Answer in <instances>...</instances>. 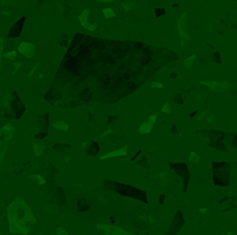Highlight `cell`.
Segmentation results:
<instances>
[{
    "label": "cell",
    "mask_w": 237,
    "mask_h": 235,
    "mask_svg": "<svg viewBox=\"0 0 237 235\" xmlns=\"http://www.w3.org/2000/svg\"><path fill=\"white\" fill-rule=\"evenodd\" d=\"M79 22H81V25L85 29L90 30V32L96 30V28H97V24L90 21V10L89 9H85L83 11L81 12V15H79Z\"/></svg>",
    "instance_id": "obj_6"
},
{
    "label": "cell",
    "mask_w": 237,
    "mask_h": 235,
    "mask_svg": "<svg viewBox=\"0 0 237 235\" xmlns=\"http://www.w3.org/2000/svg\"><path fill=\"white\" fill-rule=\"evenodd\" d=\"M103 12H104V17H105V18L114 17V11H112L111 9H104V10H103Z\"/></svg>",
    "instance_id": "obj_15"
},
{
    "label": "cell",
    "mask_w": 237,
    "mask_h": 235,
    "mask_svg": "<svg viewBox=\"0 0 237 235\" xmlns=\"http://www.w3.org/2000/svg\"><path fill=\"white\" fill-rule=\"evenodd\" d=\"M125 154V149L123 151H115V152H111V154H107L104 156H101V159H107V158H111V156H117V155H122Z\"/></svg>",
    "instance_id": "obj_12"
},
{
    "label": "cell",
    "mask_w": 237,
    "mask_h": 235,
    "mask_svg": "<svg viewBox=\"0 0 237 235\" xmlns=\"http://www.w3.org/2000/svg\"><path fill=\"white\" fill-rule=\"evenodd\" d=\"M33 151H35V155L36 156H40L42 152L45 151V145L42 144H33Z\"/></svg>",
    "instance_id": "obj_11"
},
{
    "label": "cell",
    "mask_w": 237,
    "mask_h": 235,
    "mask_svg": "<svg viewBox=\"0 0 237 235\" xmlns=\"http://www.w3.org/2000/svg\"><path fill=\"white\" fill-rule=\"evenodd\" d=\"M3 6H7V4H17V0H3Z\"/></svg>",
    "instance_id": "obj_18"
},
{
    "label": "cell",
    "mask_w": 237,
    "mask_h": 235,
    "mask_svg": "<svg viewBox=\"0 0 237 235\" xmlns=\"http://www.w3.org/2000/svg\"><path fill=\"white\" fill-rule=\"evenodd\" d=\"M58 43H60V46H63V47H67L68 46V39H67V35L65 33H63L60 37V40H58Z\"/></svg>",
    "instance_id": "obj_13"
},
{
    "label": "cell",
    "mask_w": 237,
    "mask_h": 235,
    "mask_svg": "<svg viewBox=\"0 0 237 235\" xmlns=\"http://www.w3.org/2000/svg\"><path fill=\"white\" fill-rule=\"evenodd\" d=\"M18 53H21L24 57L27 58H32L33 55H35V46L32 44V43L29 42H22L20 43V46H18Z\"/></svg>",
    "instance_id": "obj_7"
},
{
    "label": "cell",
    "mask_w": 237,
    "mask_h": 235,
    "mask_svg": "<svg viewBox=\"0 0 237 235\" xmlns=\"http://www.w3.org/2000/svg\"><path fill=\"white\" fill-rule=\"evenodd\" d=\"M47 119H49V114L45 115H40L32 122L31 127H32V132H33V136L36 139H45L47 136Z\"/></svg>",
    "instance_id": "obj_4"
},
{
    "label": "cell",
    "mask_w": 237,
    "mask_h": 235,
    "mask_svg": "<svg viewBox=\"0 0 237 235\" xmlns=\"http://www.w3.org/2000/svg\"><path fill=\"white\" fill-rule=\"evenodd\" d=\"M96 2H104V3H110V2H112V0H96Z\"/></svg>",
    "instance_id": "obj_20"
},
{
    "label": "cell",
    "mask_w": 237,
    "mask_h": 235,
    "mask_svg": "<svg viewBox=\"0 0 237 235\" xmlns=\"http://www.w3.org/2000/svg\"><path fill=\"white\" fill-rule=\"evenodd\" d=\"M57 232H58V235H68L67 232L63 231V228H61V227H57Z\"/></svg>",
    "instance_id": "obj_19"
},
{
    "label": "cell",
    "mask_w": 237,
    "mask_h": 235,
    "mask_svg": "<svg viewBox=\"0 0 237 235\" xmlns=\"http://www.w3.org/2000/svg\"><path fill=\"white\" fill-rule=\"evenodd\" d=\"M51 126L57 130H63V132H67V130H68V123H67L65 121H56Z\"/></svg>",
    "instance_id": "obj_10"
},
{
    "label": "cell",
    "mask_w": 237,
    "mask_h": 235,
    "mask_svg": "<svg viewBox=\"0 0 237 235\" xmlns=\"http://www.w3.org/2000/svg\"><path fill=\"white\" fill-rule=\"evenodd\" d=\"M31 178L32 180H35L36 183L39 184V185H42V184H45V178H42L39 174H33V176H31Z\"/></svg>",
    "instance_id": "obj_14"
},
{
    "label": "cell",
    "mask_w": 237,
    "mask_h": 235,
    "mask_svg": "<svg viewBox=\"0 0 237 235\" xmlns=\"http://www.w3.org/2000/svg\"><path fill=\"white\" fill-rule=\"evenodd\" d=\"M85 149H86L87 154H90V155H96V154H97V151H99L97 142H94V141L86 142V144H85Z\"/></svg>",
    "instance_id": "obj_9"
},
{
    "label": "cell",
    "mask_w": 237,
    "mask_h": 235,
    "mask_svg": "<svg viewBox=\"0 0 237 235\" xmlns=\"http://www.w3.org/2000/svg\"><path fill=\"white\" fill-rule=\"evenodd\" d=\"M14 126L13 125H6L0 129V167L3 165L4 156H6V151L9 147V141L13 139L14 136Z\"/></svg>",
    "instance_id": "obj_3"
},
{
    "label": "cell",
    "mask_w": 237,
    "mask_h": 235,
    "mask_svg": "<svg viewBox=\"0 0 237 235\" xmlns=\"http://www.w3.org/2000/svg\"><path fill=\"white\" fill-rule=\"evenodd\" d=\"M7 219H9V230L15 235H27L31 232L33 224L36 223L35 214L31 206L24 198L18 196L7 208Z\"/></svg>",
    "instance_id": "obj_2"
},
{
    "label": "cell",
    "mask_w": 237,
    "mask_h": 235,
    "mask_svg": "<svg viewBox=\"0 0 237 235\" xmlns=\"http://www.w3.org/2000/svg\"><path fill=\"white\" fill-rule=\"evenodd\" d=\"M15 55H17V51H11V53H7V54L6 55H4V57H6L7 58V60H14V58H15Z\"/></svg>",
    "instance_id": "obj_16"
},
{
    "label": "cell",
    "mask_w": 237,
    "mask_h": 235,
    "mask_svg": "<svg viewBox=\"0 0 237 235\" xmlns=\"http://www.w3.org/2000/svg\"><path fill=\"white\" fill-rule=\"evenodd\" d=\"M3 47H4V42H3V39L0 37V61L3 58Z\"/></svg>",
    "instance_id": "obj_17"
},
{
    "label": "cell",
    "mask_w": 237,
    "mask_h": 235,
    "mask_svg": "<svg viewBox=\"0 0 237 235\" xmlns=\"http://www.w3.org/2000/svg\"><path fill=\"white\" fill-rule=\"evenodd\" d=\"M25 19L27 18L22 17V18H20L14 25H13L11 29H10V32H9V37H18L20 35H21V30H22V28H24Z\"/></svg>",
    "instance_id": "obj_8"
},
{
    "label": "cell",
    "mask_w": 237,
    "mask_h": 235,
    "mask_svg": "<svg viewBox=\"0 0 237 235\" xmlns=\"http://www.w3.org/2000/svg\"><path fill=\"white\" fill-rule=\"evenodd\" d=\"M173 60V53L144 43L76 33L45 98L61 108L117 103Z\"/></svg>",
    "instance_id": "obj_1"
},
{
    "label": "cell",
    "mask_w": 237,
    "mask_h": 235,
    "mask_svg": "<svg viewBox=\"0 0 237 235\" xmlns=\"http://www.w3.org/2000/svg\"><path fill=\"white\" fill-rule=\"evenodd\" d=\"M6 108L9 109V116L11 115V116H14V118H21V115L24 114V111H25V107H24V104L21 103V100L18 98V96H17V93L14 91V100H7L6 98Z\"/></svg>",
    "instance_id": "obj_5"
}]
</instances>
